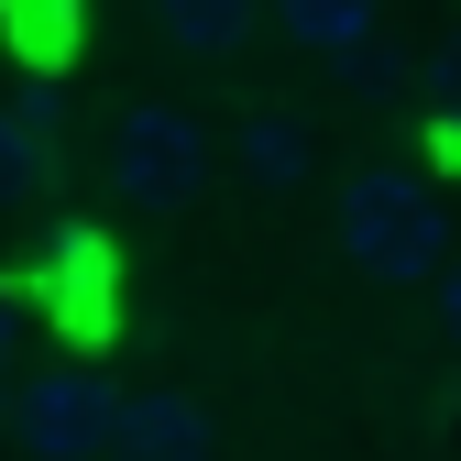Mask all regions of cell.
<instances>
[{"label": "cell", "instance_id": "6da1fadb", "mask_svg": "<svg viewBox=\"0 0 461 461\" xmlns=\"http://www.w3.org/2000/svg\"><path fill=\"white\" fill-rule=\"evenodd\" d=\"M330 230L374 285H439V264H450V220H439L429 176H407V165H352L330 198Z\"/></svg>", "mask_w": 461, "mask_h": 461}, {"label": "cell", "instance_id": "7a4b0ae2", "mask_svg": "<svg viewBox=\"0 0 461 461\" xmlns=\"http://www.w3.org/2000/svg\"><path fill=\"white\" fill-rule=\"evenodd\" d=\"M110 187L132 209H187L209 187V132L176 99H122L110 110Z\"/></svg>", "mask_w": 461, "mask_h": 461}, {"label": "cell", "instance_id": "3957f363", "mask_svg": "<svg viewBox=\"0 0 461 461\" xmlns=\"http://www.w3.org/2000/svg\"><path fill=\"white\" fill-rule=\"evenodd\" d=\"M110 418H122V395H110L88 363L23 374V395H12V439H23V461H110Z\"/></svg>", "mask_w": 461, "mask_h": 461}, {"label": "cell", "instance_id": "277c9868", "mask_svg": "<svg viewBox=\"0 0 461 461\" xmlns=\"http://www.w3.org/2000/svg\"><path fill=\"white\" fill-rule=\"evenodd\" d=\"M230 165H242L264 198L319 187V132H308V110H297V99H253V110H242V132H230Z\"/></svg>", "mask_w": 461, "mask_h": 461}, {"label": "cell", "instance_id": "5b68a950", "mask_svg": "<svg viewBox=\"0 0 461 461\" xmlns=\"http://www.w3.org/2000/svg\"><path fill=\"white\" fill-rule=\"evenodd\" d=\"M110 461H209V407L176 395V384L122 395V418H110Z\"/></svg>", "mask_w": 461, "mask_h": 461}, {"label": "cell", "instance_id": "8992f818", "mask_svg": "<svg viewBox=\"0 0 461 461\" xmlns=\"http://www.w3.org/2000/svg\"><path fill=\"white\" fill-rule=\"evenodd\" d=\"M264 23L285 44L330 55V67H363V55H374V0H264Z\"/></svg>", "mask_w": 461, "mask_h": 461}, {"label": "cell", "instance_id": "52a82bcc", "mask_svg": "<svg viewBox=\"0 0 461 461\" xmlns=\"http://www.w3.org/2000/svg\"><path fill=\"white\" fill-rule=\"evenodd\" d=\"M253 12H264V0H154L165 44H187V55H230L253 33Z\"/></svg>", "mask_w": 461, "mask_h": 461}, {"label": "cell", "instance_id": "ba28073f", "mask_svg": "<svg viewBox=\"0 0 461 461\" xmlns=\"http://www.w3.org/2000/svg\"><path fill=\"white\" fill-rule=\"evenodd\" d=\"M33 187H44V132H33L23 99H0V220L33 209Z\"/></svg>", "mask_w": 461, "mask_h": 461}, {"label": "cell", "instance_id": "9c48e42d", "mask_svg": "<svg viewBox=\"0 0 461 461\" xmlns=\"http://www.w3.org/2000/svg\"><path fill=\"white\" fill-rule=\"evenodd\" d=\"M418 77H429V99H439V110H450V122H461V33H450V44H439V55H429V67H418Z\"/></svg>", "mask_w": 461, "mask_h": 461}, {"label": "cell", "instance_id": "30bf717a", "mask_svg": "<svg viewBox=\"0 0 461 461\" xmlns=\"http://www.w3.org/2000/svg\"><path fill=\"white\" fill-rule=\"evenodd\" d=\"M439 319H450V340H461V264H439Z\"/></svg>", "mask_w": 461, "mask_h": 461}, {"label": "cell", "instance_id": "8fae6325", "mask_svg": "<svg viewBox=\"0 0 461 461\" xmlns=\"http://www.w3.org/2000/svg\"><path fill=\"white\" fill-rule=\"evenodd\" d=\"M0 363H12V308H0Z\"/></svg>", "mask_w": 461, "mask_h": 461}]
</instances>
